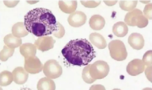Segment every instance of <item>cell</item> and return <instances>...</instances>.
I'll list each match as a JSON object with an SVG mask.
<instances>
[{"mask_svg":"<svg viewBox=\"0 0 152 90\" xmlns=\"http://www.w3.org/2000/svg\"><path fill=\"white\" fill-rule=\"evenodd\" d=\"M56 19L51 11L45 8H36L29 11L24 17L26 29L40 37L51 35L56 30Z\"/></svg>","mask_w":152,"mask_h":90,"instance_id":"obj_1","label":"cell"},{"mask_svg":"<svg viewBox=\"0 0 152 90\" xmlns=\"http://www.w3.org/2000/svg\"><path fill=\"white\" fill-rule=\"evenodd\" d=\"M62 55L70 64L86 66L96 57V52L89 41L84 39L71 40L61 51Z\"/></svg>","mask_w":152,"mask_h":90,"instance_id":"obj_2","label":"cell"},{"mask_svg":"<svg viewBox=\"0 0 152 90\" xmlns=\"http://www.w3.org/2000/svg\"><path fill=\"white\" fill-rule=\"evenodd\" d=\"M125 22L127 25L144 28L148 25V20L144 16L141 10L134 9L129 12L125 17Z\"/></svg>","mask_w":152,"mask_h":90,"instance_id":"obj_3","label":"cell"},{"mask_svg":"<svg viewBox=\"0 0 152 90\" xmlns=\"http://www.w3.org/2000/svg\"><path fill=\"white\" fill-rule=\"evenodd\" d=\"M108 49L112 58L118 61L126 60L127 56L126 47L121 40L111 41L108 44Z\"/></svg>","mask_w":152,"mask_h":90,"instance_id":"obj_4","label":"cell"},{"mask_svg":"<svg viewBox=\"0 0 152 90\" xmlns=\"http://www.w3.org/2000/svg\"><path fill=\"white\" fill-rule=\"evenodd\" d=\"M89 71L93 79L96 80L102 79L109 74L110 66L106 62L99 60L91 65Z\"/></svg>","mask_w":152,"mask_h":90,"instance_id":"obj_5","label":"cell"},{"mask_svg":"<svg viewBox=\"0 0 152 90\" xmlns=\"http://www.w3.org/2000/svg\"><path fill=\"white\" fill-rule=\"evenodd\" d=\"M43 71L45 76L51 79L58 78L62 74V68L55 60L47 61L43 66Z\"/></svg>","mask_w":152,"mask_h":90,"instance_id":"obj_6","label":"cell"},{"mask_svg":"<svg viewBox=\"0 0 152 90\" xmlns=\"http://www.w3.org/2000/svg\"><path fill=\"white\" fill-rule=\"evenodd\" d=\"M24 69L29 74H36L41 72L43 66L37 57H29L25 59Z\"/></svg>","mask_w":152,"mask_h":90,"instance_id":"obj_7","label":"cell"},{"mask_svg":"<svg viewBox=\"0 0 152 90\" xmlns=\"http://www.w3.org/2000/svg\"><path fill=\"white\" fill-rule=\"evenodd\" d=\"M145 69V65L142 60L134 59L131 61L127 66V72L131 76H135L141 74Z\"/></svg>","mask_w":152,"mask_h":90,"instance_id":"obj_8","label":"cell"},{"mask_svg":"<svg viewBox=\"0 0 152 90\" xmlns=\"http://www.w3.org/2000/svg\"><path fill=\"white\" fill-rule=\"evenodd\" d=\"M55 42L56 41L52 36H46L38 37L36 40L34 45L38 50L45 52L53 49Z\"/></svg>","mask_w":152,"mask_h":90,"instance_id":"obj_9","label":"cell"},{"mask_svg":"<svg viewBox=\"0 0 152 90\" xmlns=\"http://www.w3.org/2000/svg\"><path fill=\"white\" fill-rule=\"evenodd\" d=\"M86 15L81 11H76L70 15L68 17L69 25L74 27H79L86 23Z\"/></svg>","mask_w":152,"mask_h":90,"instance_id":"obj_10","label":"cell"},{"mask_svg":"<svg viewBox=\"0 0 152 90\" xmlns=\"http://www.w3.org/2000/svg\"><path fill=\"white\" fill-rule=\"evenodd\" d=\"M12 75L14 81L18 85L24 84L29 77L28 72L22 67H16L12 71Z\"/></svg>","mask_w":152,"mask_h":90,"instance_id":"obj_11","label":"cell"},{"mask_svg":"<svg viewBox=\"0 0 152 90\" xmlns=\"http://www.w3.org/2000/svg\"><path fill=\"white\" fill-rule=\"evenodd\" d=\"M128 42L134 49L140 50L144 47L145 41L141 34L132 33L128 38Z\"/></svg>","mask_w":152,"mask_h":90,"instance_id":"obj_12","label":"cell"},{"mask_svg":"<svg viewBox=\"0 0 152 90\" xmlns=\"http://www.w3.org/2000/svg\"><path fill=\"white\" fill-rule=\"evenodd\" d=\"M58 5L61 11L65 14H71L76 10L77 2L76 1H60Z\"/></svg>","mask_w":152,"mask_h":90,"instance_id":"obj_13","label":"cell"},{"mask_svg":"<svg viewBox=\"0 0 152 90\" xmlns=\"http://www.w3.org/2000/svg\"><path fill=\"white\" fill-rule=\"evenodd\" d=\"M89 40L91 44L99 49H104L107 47V42L102 35L94 32L89 36Z\"/></svg>","mask_w":152,"mask_h":90,"instance_id":"obj_14","label":"cell"},{"mask_svg":"<svg viewBox=\"0 0 152 90\" xmlns=\"http://www.w3.org/2000/svg\"><path fill=\"white\" fill-rule=\"evenodd\" d=\"M105 23L104 19L101 15H93L89 20L90 27L91 29L96 31L103 29L105 26Z\"/></svg>","mask_w":152,"mask_h":90,"instance_id":"obj_15","label":"cell"},{"mask_svg":"<svg viewBox=\"0 0 152 90\" xmlns=\"http://www.w3.org/2000/svg\"><path fill=\"white\" fill-rule=\"evenodd\" d=\"M21 55L24 57L25 59L29 57L36 56L37 53V47L36 46L31 43H26L21 45L20 47Z\"/></svg>","mask_w":152,"mask_h":90,"instance_id":"obj_16","label":"cell"},{"mask_svg":"<svg viewBox=\"0 0 152 90\" xmlns=\"http://www.w3.org/2000/svg\"><path fill=\"white\" fill-rule=\"evenodd\" d=\"M12 35L18 38L26 37L29 34V32L26 29L24 23L21 22H18L12 26Z\"/></svg>","mask_w":152,"mask_h":90,"instance_id":"obj_17","label":"cell"},{"mask_svg":"<svg viewBox=\"0 0 152 90\" xmlns=\"http://www.w3.org/2000/svg\"><path fill=\"white\" fill-rule=\"evenodd\" d=\"M114 35L119 37L125 36L128 33V27L124 22H118L113 26L112 29Z\"/></svg>","mask_w":152,"mask_h":90,"instance_id":"obj_18","label":"cell"},{"mask_svg":"<svg viewBox=\"0 0 152 90\" xmlns=\"http://www.w3.org/2000/svg\"><path fill=\"white\" fill-rule=\"evenodd\" d=\"M4 43L8 47L15 49L21 46L22 45V40L21 38L16 37L12 34H9L4 37Z\"/></svg>","mask_w":152,"mask_h":90,"instance_id":"obj_19","label":"cell"},{"mask_svg":"<svg viewBox=\"0 0 152 90\" xmlns=\"http://www.w3.org/2000/svg\"><path fill=\"white\" fill-rule=\"evenodd\" d=\"M38 90H55L56 85L55 82L48 77H43L37 84Z\"/></svg>","mask_w":152,"mask_h":90,"instance_id":"obj_20","label":"cell"},{"mask_svg":"<svg viewBox=\"0 0 152 90\" xmlns=\"http://www.w3.org/2000/svg\"><path fill=\"white\" fill-rule=\"evenodd\" d=\"M13 81V75L10 72L4 71L0 74V85L1 86H7L10 85Z\"/></svg>","mask_w":152,"mask_h":90,"instance_id":"obj_21","label":"cell"},{"mask_svg":"<svg viewBox=\"0 0 152 90\" xmlns=\"http://www.w3.org/2000/svg\"><path fill=\"white\" fill-rule=\"evenodd\" d=\"M137 4V1H121L119 2L120 7L122 10L129 12L135 9Z\"/></svg>","mask_w":152,"mask_h":90,"instance_id":"obj_22","label":"cell"},{"mask_svg":"<svg viewBox=\"0 0 152 90\" xmlns=\"http://www.w3.org/2000/svg\"><path fill=\"white\" fill-rule=\"evenodd\" d=\"M15 52L14 49H11L7 46H4L3 49L0 52V60L2 61H6L14 54Z\"/></svg>","mask_w":152,"mask_h":90,"instance_id":"obj_23","label":"cell"},{"mask_svg":"<svg viewBox=\"0 0 152 90\" xmlns=\"http://www.w3.org/2000/svg\"><path fill=\"white\" fill-rule=\"evenodd\" d=\"M90 66H91V64L86 65V67L84 68V69L83 70V72H82V78L84 80V81L87 84H92L94 81H96V80L93 79L90 75L89 71Z\"/></svg>","mask_w":152,"mask_h":90,"instance_id":"obj_24","label":"cell"},{"mask_svg":"<svg viewBox=\"0 0 152 90\" xmlns=\"http://www.w3.org/2000/svg\"><path fill=\"white\" fill-rule=\"evenodd\" d=\"M65 34V30L64 26L61 25V24L58 22L56 24V30L53 32L52 35L55 36L57 38L60 39L64 37Z\"/></svg>","mask_w":152,"mask_h":90,"instance_id":"obj_25","label":"cell"},{"mask_svg":"<svg viewBox=\"0 0 152 90\" xmlns=\"http://www.w3.org/2000/svg\"><path fill=\"white\" fill-rule=\"evenodd\" d=\"M152 50L148 51L143 56L142 62L147 66H152Z\"/></svg>","mask_w":152,"mask_h":90,"instance_id":"obj_26","label":"cell"},{"mask_svg":"<svg viewBox=\"0 0 152 90\" xmlns=\"http://www.w3.org/2000/svg\"><path fill=\"white\" fill-rule=\"evenodd\" d=\"M81 4L88 8H94L101 4V1H81Z\"/></svg>","mask_w":152,"mask_h":90,"instance_id":"obj_27","label":"cell"},{"mask_svg":"<svg viewBox=\"0 0 152 90\" xmlns=\"http://www.w3.org/2000/svg\"><path fill=\"white\" fill-rule=\"evenodd\" d=\"M144 16L148 20L152 19V4H148L145 6L144 10Z\"/></svg>","mask_w":152,"mask_h":90,"instance_id":"obj_28","label":"cell"},{"mask_svg":"<svg viewBox=\"0 0 152 90\" xmlns=\"http://www.w3.org/2000/svg\"><path fill=\"white\" fill-rule=\"evenodd\" d=\"M19 2V1H4V4L8 7H14Z\"/></svg>","mask_w":152,"mask_h":90,"instance_id":"obj_29","label":"cell"},{"mask_svg":"<svg viewBox=\"0 0 152 90\" xmlns=\"http://www.w3.org/2000/svg\"><path fill=\"white\" fill-rule=\"evenodd\" d=\"M145 75L147 76V79L152 82V66H148L145 70Z\"/></svg>","mask_w":152,"mask_h":90,"instance_id":"obj_30","label":"cell"},{"mask_svg":"<svg viewBox=\"0 0 152 90\" xmlns=\"http://www.w3.org/2000/svg\"><path fill=\"white\" fill-rule=\"evenodd\" d=\"M104 2L109 6H112L115 5L117 2V1H104Z\"/></svg>","mask_w":152,"mask_h":90,"instance_id":"obj_31","label":"cell"},{"mask_svg":"<svg viewBox=\"0 0 152 90\" xmlns=\"http://www.w3.org/2000/svg\"><path fill=\"white\" fill-rule=\"evenodd\" d=\"M91 89H104V90H105V88L101 85H96L91 86Z\"/></svg>","mask_w":152,"mask_h":90,"instance_id":"obj_32","label":"cell"}]
</instances>
